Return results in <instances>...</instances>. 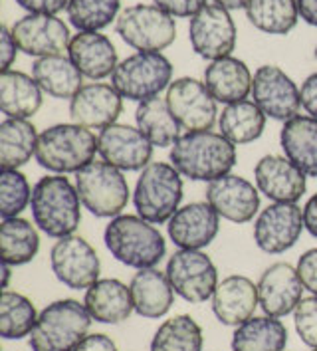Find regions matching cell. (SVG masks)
<instances>
[{"instance_id": "obj_17", "label": "cell", "mask_w": 317, "mask_h": 351, "mask_svg": "<svg viewBox=\"0 0 317 351\" xmlns=\"http://www.w3.org/2000/svg\"><path fill=\"white\" fill-rule=\"evenodd\" d=\"M12 36L26 56H64L70 48V28L56 14H26L14 22Z\"/></svg>"}, {"instance_id": "obj_24", "label": "cell", "mask_w": 317, "mask_h": 351, "mask_svg": "<svg viewBox=\"0 0 317 351\" xmlns=\"http://www.w3.org/2000/svg\"><path fill=\"white\" fill-rule=\"evenodd\" d=\"M68 58L74 66L94 82L112 75L117 68V48L105 34L99 32H77L68 48Z\"/></svg>"}, {"instance_id": "obj_36", "label": "cell", "mask_w": 317, "mask_h": 351, "mask_svg": "<svg viewBox=\"0 0 317 351\" xmlns=\"http://www.w3.org/2000/svg\"><path fill=\"white\" fill-rule=\"evenodd\" d=\"M244 10L250 24L266 34L286 36L298 26L296 0H250Z\"/></svg>"}, {"instance_id": "obj_48", "label": "cell", "mask_w": 317, "mask_h": 351, "mask_svg": "<svg viewBox=\"0 0 317 351\" xmlns=\"http://www.w3.org/2000/svg\"><path fill=\"white\" fill-rule=\"evenodd\" d=\"M303 224H305V230L314 239H317V193L314 197H309L303 206Z\"/></svg>"}, {"instance_id": "obj_37", "label": "cell", "mask_w": 317, "mask_h": 351, "mask_svg": "<svg viewBox=\"0 0 317 351\" xmlns=\"http://www.w3.org/2000/svg\"><path fill=\"white\" fill-rule=\"evenodd\" d=\"M203 330L187 314L165 319L151 339L149 351H203Z\"/></svg>"}, {"instance_id": "obj_51", "label": "cell", "mask_w": 317, "mask_h": 351, "mask_svg": "<svg viewBox=\"0 0 317 351\" xmlns=\"http://www.w3.org/2000/svg\"><path fill=\"white\" fill-rule=\"evenodd\" d=\"M10 274H12V266L2 264V290L8 288V284H10Z\"/></svg>"}, {"instance_id": "obj_34", "label": "cell", "mask_w": 317, "mask_h": 351, "mask_svg": "<svg viewBox=\"0 0 317 351\" xmlns=\"http://www.w3.org/2000/svg\"><path fill=\"white\" fill-rule=\"evenodd\" d=\"M135 121L153 147H173V143L181 137V125L163 97L141 101L135 111Z\"/></svg>"}, {"instance_id": "obj_26", "label": "cell", "mask_w": 317, "mask_h": 351, "mask_svg": "<svg viewBox=\"0 0 317 351\" xmlns=\"http://www.w3.org/2000/svg\"><path fill=\"white\" fill-rule=\"evenodd\" d=\"M135 314L145 319H159L167 315L175 304V290L168 282L167 272L157 268L139 270L129 282Z\"/></svg>"}, {"instance_id": "obj_30", "label": "cell", "mask_w": 317, "mask_h": 351, "mask_svg": "<svg viewBox=\"0 0 317 351\" xmlns=\"http://www.w3.org/2000/svg\"><path fill=\"white\" fill-rule=\"evenodd\" d=\"M32 77L54 99H72L84 88V74L66 56L38 58L32 64Z\"/></svg>"}, {"instance_id": "obj_40", "label": "cell", "mask_w": 317, "mask_h": 351, "mask_svg": "<svg viewBox=\"0 0 317 351\" xmlns=\"http://www.w3.org/2000/svg\"><path fill=\"white\" fill-rule=\"evenodd\" d=\"M32 201V189L18 169H2L0 173V215L2 219L18 217Z\"/></svg>"}, {"instance_id": "obj_27", "label": "cell", "mask_w": 317, "mask_h": 351, "mask_svg": "<svg viewBox=\"0 0 317 351\" xmlns=\"http://www.w3.org/2000/svg\"><path fill=\"white\" fill-rule=\"evenodd\" d=\"M252 80L254 75L250 74L248 66L242 60L234 56H226L206 66L203 82L216 101L230 106L242 101L248 97V93H252Z\"/></svg>"}, {"instance_id": "obj_6", "label": "cell", "mask_w": 317, "mask_h": 351, "mask_svg": "<svg viewBox=\"0 0 317 351\" xmlns=\"http://www.w3.org/2000/svg\"><path fill=\"white\" fill-rule=\"evenodd\" d=\"M183 195V175L170 163L153 161L137 177L133 204L141 219L165 224L181 208Z\"/></svg>"}, {"instance_id": "obj_25", "label": "cell", "mask_w": 317, "mask_h": 351, "mask_svg": "<svg viewBox=\"0 0 317 351\" xmlns=\"http://www.w3.org/2000/svg\"><path fill=\"white\" fill-rule=\"evenodd\" d=\"M84 306L94 322L107 326L123 324L135 312L129 286L115 278H103L90 286L86 290Z\"/></svg>"}, {"instance_id": "obj_23", "label": "cell", "mask_w": 317, "mask_h": 351, "mask_svg": "<svg viewBox=\"0 0 317 351\" xmlns=\"http://www.w3.org/2000/svg\"><path fill=\"white\" fill-rule=\"evenodd\" d=\"M258 306V284L242 274L226 276L223 282H218L212 294V312L216 319L228 328H238L254 317Z\"/></svg>"}, {"instance_id": "obj_1", "label": "cell", "mask_w": 317, "mask_h": 351, "mask_svg": "<svg viewBox=\"0 0 317 351\" xmlns=\"http://www.w3.org/2000/svg\"><path fill=\"white\" fill-rule=\"evenodd\" d=\"M170 165L190 181L212 183L236 165V145L218 131H188L170 147Z\"/></svg>"}, {"instance_id": "obj_29", "label": "cell", "mask_w": 317, "mask_h": 351, "mask_svg": "<svg viewBox=\"0 0 317 351\" xmlns=\"http://www.w3.org/2000/svg\"><path fill=\"white\" fill-rule=\"evenodd\" d=\"M42 88L32 75L6 70L0 74V111L12 119H30L42 108Z\"/></svg>"}, {"instance_id": "obj_13", "label": "cell", "mask_w": 317, "mask_h": 351, "mask_svg": "<svg viewBox=\"0 0 317 351\" xmlns=\"http://www.w3.org/2000/svg\"><path fill=\"white\" fill-rule=\"evenodd\" d=\"M188 40L194 54L210 62L232 54L236 48V24L230 16V10L214 2L206 4L190 19Z\"/></svg>"}, {"instance_id": "obj_21", "label": "cell", "mask_w": 317, "mask_h": 351, "mask_svg": "<svg viewBox=\"0 0 317 351\" xmlns=\"http://www.w3.org/2000/svg\"><path fill=\"white\" fill-rule=\"evenodd\" d=\"M303 284L296 266L288 262H276L262 272L258 280V300L262 312L272 317L294 314L303 300Z\"/></svg>"}, {"instance_id": "obj_45", "label": "cell", "mask_w": 317, "mask_h": 351, "mask_svg": "<svg viewBox=\"0 0 317 351\" xmlns=\"http://www.w3.org/2000/svg\"><path fill=\"white\" fill-rule=\"evenodd\" d=\"M16 4L28 14H58L68 8L70 0H16Z\"/></svg>"}, {"instance_id": "obj_35", "label": "cell", "mask_w": 317, "mask_h": 351, "mask_svg": "<svg viewBox=\"0 0 317 351\" xmlns=\"http://www.w3.org/2000/svg\"><path fill=\"white\" fill-rule=\"evenodd\" d=\"M218 130L234 145L252 143L260 139L266 130V113L248 99L230 104L218 117Z\"/></svg>"}, {"instance_id": "obj_47", "label": "cell", "mask_w": 317, "mask_h": 351, "mask_svg": "<svg viewBox=\"0 0 317 351\" xmlns=\"http://www.w3.org/2000/svg\"><path fill=\"white\" fill-rule=\"evenodd\" d=\"M74 351H117V346L105 333H88Z\"/></svg>"}, {"instance_id": "obj_20", "label": "cell", "mask_w": 317, "mask_h": 351, "mask_svg": "<svg viewBox=\"0 0 317 351\" xmlns=\"http://www.w3.org/2000/svg\"><path fill=\"white\" fill-rule=\"evenodd\" d=\"M218 230L220 217L206 201L181 206L167 222L168 239L183 250H203L212 244Z\"/></svg>"}, {"instance_id": "obj_5", "label": "cell", "mask_w": 317, "mask_h": 351, "mask_svg": "<svg viewBox=\"0 0 317 351\" xmlns=\"http://www.w3.org/2000/svg\"><path fill=\"white\" fill-rule=\"evenodd\" d=\"M92 315L84 304L72 298L48 304L30 333L32 351H74L75 346L90 333Z\"/></svg>"}, {"instance_id": "obj_50", "label": "cell", "mask_w": 317, "mask_h": 351, "mask_svg": "<svg viewBox=\"0 0 317 351\" xmlns=\"http://www.w3.org/2000/svg\"><path fill=\"white\" fill-rule=\"evenodd\" d=\"M214 4L223 6L226 10H240V8H246L250 0H212Z\"/></svg>"}, {"instance_id": "obj_3", "label": "cell", "mask_w": 317, "mask_h": 351, "mask_svg": "<svg viewBox=\"0 0 317 351\" xmlns=\"http://www.w3.org/2000/svg\"><path fill=\"white\" fill-rule=\"evenodd\" d=\"M103 242L117 262L143 270L155 268L167 254V242L153 222L139 215H119L110 221Z\"/></svg>"}, {"instance_id": "obj_2", "label": "cell", "mask_w": 317, "mask_h": 351, "mask_svg": "<svg viewBox=\"0 0 317 351\" xmlns=\"http://www.w3.org/2000/svg\"><path fill=\"white\" fill-rule=\"evenodd\" d=\"M81 206L77 189L64 175H46L32 186L30 210L34 224L52 239L75 234L81 222Z\"/></svg>"}, {"instance_id": "obj_9", "label": "cell", "mask_w": 317, "mask_h": 351, "mask_svg": "<svg viewBox=\"0 0 317 351\" xmlns=\"http://www.w3.org/2000/svg\"><path fill=\"white\" fill-rule=\"evenodd\" d=\"M115 32L137 52H161L177 38V22L155 4H133L119 12Z\"/></svg>"}, {"instance_id": "obj_31", "label": "cell", "mask_w": 317, "mask_h": 351, "mask_svg": "<svg viewBox=\"0 0 317 351\" xmlns=\"http://www.w3.org/2000/svg\"><path fill=\"white\" fill-rule=\"evenodd\" d=\"M288 328L278 317L254 315L242 326H238L232 335V351H286Z\"/></svg>"}, {"instance_id": "obj_38", "label": "cell", "mask_w": 317, "mask_h": 351, "mask_svg": "<svg viewBox=\"0 0 317 351\" xmlns=\"http://www.w3.org/2000/svg\"><path fill=\"white\" fill-rule=\"evenodd\" d=\"M38 315L30 298L4 290L0 296V335L4 339H22L30 335Z\"/></svg>"}, {"instance_id": "obj_15", "label": "cell", "mask_w": 317, "mask_h": 351, "mask_svg": "<svg viewBox=\"0 0 317 351\" xmlns=\"http://www.w3.org/2000/svg\"><path fill=\"white\" fill-rule=\"evenodd\" d=\"M303 228L298 203H272L254 221V242L266 254H281L298 244Z\"/></svg>"}, {"instance_id": "obj_19", "label": "cell", "mask_w": 317, "mask_h": 351, "mask_svg": "<svg viewBox=\"0 0 317 351\" xmlns=\"http://www.w3.org/2000/svg\"><path fill=\"white\" fill-rule=\"evenodd\" d=\"M254 181L272 203H298L305 195L307 175L286 155H264L254 167Z\"/></svg>"}, {"instance_id": "obj_7", "label": "cell", "mask_w": 317, "mask_h": 351, "mask_svg": "<svg viewBox=\"0 0 317 351\" xmlns=\"http://www.w3.org/2000/svg\"><path fill=\"white\" fill-rule=\"evenodd\" d=\"M75 189L84 208L97 219H115L123 215L131 191L123 171L105 161H92L75 173Z\"/></svg>"}, {"instance_id": "obj_41", "label": "cell", "mask_w": 317, "mask_h": 351, "mask_svg": "<svg viewBox=\"0 0 317 351\" xmlns=\"http://www.w3.org/2000/svg\"><path fill=\"white\" fill-rule=\"evenodd\" d=\"M294 326L299 339L307 348L317 350V296L312 294L299 302L294 312Z\"/></svg>"}, {"instance_id": "obj_11", "label": "cell", "mask_w": 317, "mask_h": 351, "mask_svg": "<svg viewBox=\"0 0 317 351\" xmlns=\"http://www.w3.org/2000/svg\"><path fill=\"white\" fill-rule=\"evenodd\" d=\"M167 104L181 130L210 131L218 121L216 99L208 92L205 82L196 77H177L167 90Z\"/></svg>"}, {"instance_id": "obj_46", "label": "cell", "mask_w": 317, "mask_h": 351, "mask_svg": "<svg viewBox=\"0 0 317 351\" xmlns=\"http://www.w3.org/2000/svg\"><path fill=\"white\" fill-rule=\"evenodd\" d=\"M299 99H301V108L309 115L317 119V72L307 75L305 82L299 88Z\"/></svg>"}, {"instance_id": "obj_33", "label": "cell", "mask_w": 317, "mask_h": 351, "mask_svg": "<svg viewBox=\"0 0 317 351\" xmlns=\"http://www.w3.org/2000/svg\"><path fill=\"white\" fill-rule=\"evenodd\" d=\"M38 131L28 119L6 117L0 123V167L20 169L36 155Z\"/></svg>"}, {"instance_id": "obj_52", "label": "cell", "mask_w": 317, "mask_h": 351, "mask_svg": "<svg viewBox=\"0 0 317 351\" xmlns=\"http://www.w3.org/2000/svg\"><path fill=\"white\" fill-rule=\"evenodd\" d=\"M314 58H316V62H317V46H316V50H314Z\"/></svg>"}, {"instance_id": "obj_8", "label": "cell", "mask_w": 317, "mask_h": 351, "mask_svg": "<svg viewBox=\"0 0 317 351\" xmlns=\"http://www.w3.org/2000/svg\"><path fill=\"white\" fill-rule=\"evenodd\" d=\"M173 84V64L161 52H137L121 60L112 74V86L121 97L147 101Z\"/></svg>"}, {"instance_id": "obj_16", "label": "cell", "mask_w": 317, "mask_h": 351, "mask_svg": "<svg viewBox=\"0 0 317 351\" xmlns=\"http://www.w3.org/2000/svg\"><path fill=\"white\" fill-rule=\"evenodd\" d=\"M206 203L218 217L234 224L254 221L260 210V191L240 175H224L206 186Z\"/></svg>"}, {"instance_id": "obj_14", "label": "cell", "mask_w": 317, "mask_h": 351, "mask_svg": "<svg viewBox=\"0 0 317 351\" xmlns=\"http://www.w3.org/2000/svg\"><path fill=\"white\" fill-rule=\"evenodd\" d=\"M252 97L266 117L283 123L296 117L301 108L296 82L274 64H264L254 72Z\"/></svg>"}, {"instance_id": "obj_4", "label": "cell", "mask_w": 317, "mask_h": 351, "mask_svg": "<svg viewBox=\"0 0 317 351\" xmlns=\"http://www.w3.org/2000/svg\"><path fill=\"white\" fill-rule=\"evenodd\" d=\"M99 139L95 133L77 123H58L38 137L36 161L50 173H77L95 161Z\"/></svg>"}, {"instance_id": "obj_44", "label": "cell", "mask_w": 317, "mask_h": 351, "mask_svg": "<svg viewBox=\"0 0 317 351\" xmlns=\"http://www.w3.org/2000/svg\"><path fill=\"white\" fill-rule=\"evenodd\" d=\"M18 50V44H16L14 36H12V28L2 26L0 28V68H2V72L10 70L12 62L16 60Z\"/></svg>"}, {"instance_id": "obj_10", "label": "cell", "mask_w": 317, "mask_h": 351, "mask_svg": "<svg viewBox=\"0 0 317 351\" xmlns=\"http://www.w3.org/2000/svg\"><path fill=\"white\" fill-rule=\"evenodd\" d=\"M167 276L177 296L188 304H203L212 300L218 286V270L203 250L179 248L167 262Z\"/></svg>"}, {"instance_id": "obj_49", "label": "cell", "mask_w": 317, "mask_h": 351, "mask_svg": "<svg viewBox=\"0 0 317 351\" xmlns=\"http://www.w3.org/2000/svg\"><path fill=\"white\" fill-rule=\"evenodd\" d=\"M296 2H298L299 19L317 28V0H296Z\"/></svg>"}, {"instance_id": "obj_28", "label": "cell", "mask_w": 317, "mask_h": 351, "mask_svg": "<svg viewBox=\"0 0 317 351\" xmlns=\"http://www.w3.org/2000/svg\"><path fill=\"white\" fill-rule=\"evenodd\" d=\"M283 155L303 171L317 179V119L309 115H296L283 123L280 131Z\"/></svg>"}, {"instance_id": "obj_53", "label": "cell", "mask_w": 317, "mask_h": 351, "mask_svg": "<svg viewBox=\"0 0 317 351\" xmlns=\"http://www.w3.org/2000/svg\"><path fill=\"white\" fill-rule=\"evenodd\" d=\"M314 351H317V350H314Z\"/></svg>"}, {"instance_id": "obj_12", "label": "cell", "mask_w": 317, "mask_h": 351, "mask_svg": "<svg viewBox=\"0 0 317 351\" xmlns=\"http://www.w3.org/2000/svg\"><path fill=\"white\" fill-rule=\"evenodd\" d=\"M54 276L70 290H88L99 280L101 262L95 248L81 237L58 239L50 250Z\"/></svg>"}, {"instance_id": "obj_39", "label": "cell", "mask_w": 317, "mask_h": 351, "mask_svg": "<svg viewBox=\"0 0 317 351\" xmlns=\"http://www.w3.org/2000/svg\"><path fill=\"white\" fill-rule=\"evenodd\" d=\"M121 0H70L66 12L77 32H99L119 16Z\"/></svg>"}, {"instance_id": "obj_22", "label": "cell", "mask_w": 317, "mask_h": 351, "mask_svg": "<svg viewBox=\"0 0 317 351\" xmlns=\"http://www.w3.org/2000/svg\"><path fill=\"white\" fill-rule=\"evenodd\" d=\"M123 111V97L112 84L94 82L84 86L70 99L72 123L84 125L88 130H105L117 123Z\"/></svg>"}, {"instance_id": "obj_32", "label": "cell", "mask_w": 317, "mask_h": 351, "mask_svg": "<svg viewBox=\"0 0 317 351\" xmlns=\"http://www.w3.org/2000/svg\"><path fill=\"white\" fill-rule=\"evenodd\" d=\"M38 250H40V234H38L36 224L20 217L2 219V224H0L2 264L24 266L36 258Z\"/></svg>"}, {"instance_id": "obj_18", "label": "cell", "mask_w": 317, "mask_h": 351, "mask_svg": "<svg viewBox=\"0 0 317 351\" xmlns=\"http://www.w3.org/2000/svg\"><path fill=\"white\" fill-rule=\"evenodd\" d=\"M97 139L101 161L117 167L119 171H143L153 159V143L139 128L113 123L99 131Z\"/></svg>"}, {"instance_id": "obj_42", "label": "cell", "mask_w": 317, "mask_h": 351, "mask_svg": "<svg viewBox=\"0 0 317 351\" xmlns=\"http://www.w3.org/2000/svg\"><path fill=\"white\" fill-rule=\"evenodd\" d=\"M163 12L173 19H192L206 6V0H153Z\"/></svg>"}, {"instance_id": "obj_43", "label": "cell", "mask_w": 317, "mask_h": 351, "mask_svg": "<svg viewBox=\"0 0 317 351\" xmlns=\"http://www.w3.org/2000/svg\"><path fill=\"white\" fill-rule=\"evenodd\" d=\"M296 270L303 288L317 296V248H309L299 256Z\"/></svg>"}]
</instances>
